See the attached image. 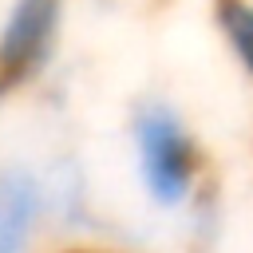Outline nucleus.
Masks as SVG:
<instances>
[{"mask_svg": "<svg viewBox=\"0 0 253 253\" xmlns=\"http://www.w3.org/2000/svg\"><path fill=\"white\" fill-rule=\"evenodd\" d=\"M130 150H134V174L146 194V202L162 213H186L206 182V150L198 134L190 130L186 115L170 99H138L126 123Z\"/></svg>", "mask_w": 253, "mask_h": 253, "instance_id": "obj_1", "label": "nucleus"}, {"mask_svg": "<svg viewBox=\"0 0 253 253\" xmlns=\"http://www.w3.org/2000/svg\"><path fill=\"white\" fill-rule=\"evenodd\" d=\"M63 0H16L4 28H0V79L8 87L32 79L59 36Z\"/></svg>", "mask_w": 253, "mask_h": 253, "instance_id": "obj_2", "label": "nucleus"}, {"mask_svg": "<svg viewBox=\"0 0 253 253\" xmlns=\"http://www.w3.org/2000/svg\"><path fill=\"white\" fill-rule=\"evenodd\" d=\"M47 213V178L20 162L0 166V253H28Z\"/></svg>", "mask_w": 253, "mask_h": 253, "instance_id": "obj_3", "label": "nucleus"}, {"mask_svg": "<svg viewBox=\"0 0 253 253\" xmlns=\"http://www.w3.org/2000/svg\"><path fill=\"white\" fill-rule=\"evenodd\" d=\"M213 28L237 71L253 79V0H213Z\"/></svg>", "mask_w": 253, "mask_h": 253, "instance_id": "obj_4", "label": "nucleus"}, {"mask_svg": "<svg viewBox=\"0 0 253 253\" xmlns=\"http://www.w3.org/2000/svg\"><path fill=\"white\" fill-rule=\"evenodd\" d=\"M4 91H8V83H4V79H0V99H4Z\"/></svg>", "mask_w": 253, "mask_h": 253, "instance_id": "obj_5", "label": "nucleus"}]
</instances>
